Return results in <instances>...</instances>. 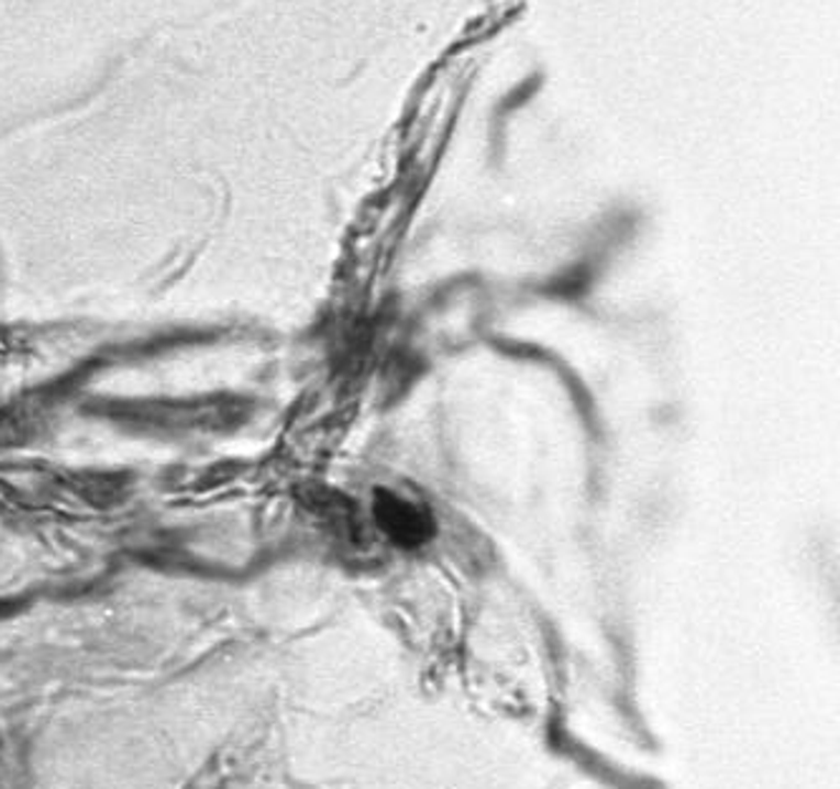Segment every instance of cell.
Returning a JSON list of instances; mask_svg holds the SVG:
<instances>
[{
    "label": "cell",
    "mask_w": 840,
    "mask_h": 789,
    "mask_svg": "<svg viewBox=\"0 0 840 789\" xmlns=\"http://www.w3.org/2000/svg\"><path fill=\"white\" fill-rule=\"evenodd\" d=\"M379 520L384 522V527L389 533L401 540V543H409L411 537L422 540L427 535V518L419 512L415 504H409L407 500H401L397 494H387L379 500Z\"/></svg>",
    "instance_id": "cell-1"
}]
</instances>
